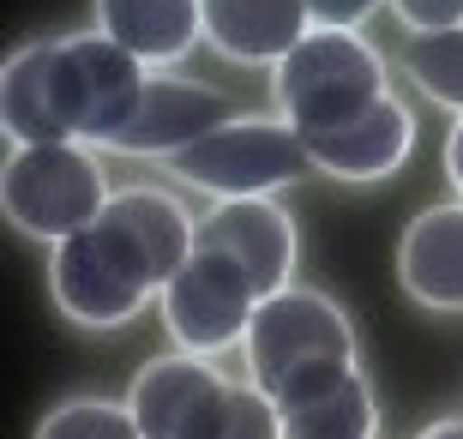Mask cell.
Returning a JSON list of instances; mask_svg holds the SVG:
<instances>
[{
    "label": "cell",
    "instance_id": "obj_1",
    "mask_svg": "<svg viewBox=\"0 0 463 439\" xmlns=\"http://www.w3.org/2000/svg\"><path fill=\"white\" fill-rule=\"evenodd\" d=\"M199 217L163 186H120L109 211L49 253V295L72 325L115 331L163 301L169 277L193 253Z\"/></svg>",
    "mask_w": 463,
    "mask_h": 439
},
{
    "label": "cell",
    "instance_id": "obj_2",
    "mask_svg": "<svg viewBox=\"0 0 463 439\" xmlns=\"http://www.w3.org/2000/svg\"><path fill=\"white\" fill-rule=\"evenodd\" d=\"M145 79L151 67L109 43L103 31L18 43L0 72V133L6 145H97L103 151Z\"/></svg>",
    "mask_w": 463,
    "mask_h": 439
},
{
    "label": "cell",
    "instance_id": "obj_3",
    "mask_svg": "<svg viewBox=\"0 0 463 439\" xmlns=\"http://www.w3.org/2000/svg\"><path fill=\"white\" fill-rule=\"evenodd\" d=\"M145 439H283V409L253 386L211 367V355H156L127 386Z\"/></svg>",
    "mask_w": 463,
    "mask_h": 439
},
{
    "label": "cell",
    "instance_id": "obj_4",
    "mask_svg": "<svg viewBox=\"0 0 463 439\" xmlns=\"http://www.w3.org/2000/svg\"><path fill=\"white\" fill-rule=\"evenodd\" d=\"M247 373L277 409H295L355 373V325L319 289H277L247 325Z\"/></svg>",
    "mask_w": 463,
    "mask_h": 439
},
{
    "label": "cell",
    "instance_id": "obj_5",
    "mask_svg": "<svg viewBox=\"0 0 463 439\" xmlns=\"http://www.w3.org/2000/svg\"><path fill=\"white\" fill-rule=\"evenodd\" d=\"M271 97L295 133H331V127H349L373 102L392 97V79H385V54L361 31L313 24L271 67Z\"/></svg>",
    "mask_w": 463,
    "mask_h": 439
},
{
    "label": "cell",
    "instance_id": "obj_6",
    "mask_svg": "<svg viewBox=\"0 0 463 439\" xmlns=\"http://www.w3.org/2000/svg\"><path fill=\"white\" fill-rule=\"evenodd\" d=\"M115 186L97 145H6L0 211L24 241H72L109 211Z\"/></svg>",
    "mask_w": 463,
    "mask_h": 439
},
{
    "label": "cell",
    "instance_id": "obj_7",
    "mask_svg": "<svg viewBox=\"0 0 463 439\" xmlns=\"http://www.w3.org/2000/svg\"><path fill=\"white\" fill-rule=\"evenodd\" d=\"M169 175H181L193 193H211V199H277L283 186L319 169L283 115H229L223 127L193 138L187 151H175Z\"/></svg>",
    "mask_w": 463,
    "mask_h": 439
},
{
    "label": "cell",
    "instance_id": "obj_8",
    "mask_svg": "<svg viewBox=\"0 0 463 439\" xmlns=\"http://www.w3.org/2000/svg\"><path fill=\"white\" fill-rule=\"evenodd\" d=\"M265 301H271L265 277L235 247H223L211 235H193V253L181 259V271L169 277L156 307H163V325H169L175 349L217 355V349L247 343V325H253V313Z\"/></svg>",
    "mask_w": 463,
    "mask_h": 439
},
{
    "label": "cell",
    "instance_id": "obj_9",
    "mask_svg": "<svg viewBox=\"0 0 463 439\" xmlns=\"http://www.w3.org/2000/svg\"><path fill=\"white\" fill-rule=\"evenodd\" d=\"M235 115V102L217 85H199V79H181V72H151L145 85L133 91L120 127L109 133L103 151L120 157H163L169 163L175 151H187L193 138H205L211 127H223Z\"/></svg>",
    "mask_w": 463,
    "mask_h": 439
},
{
    "label": "cell",
    "instance_id": "obj_10",
    "mask_svg": "<svg viewBox=\"0 0 463 439\" xmlns=\"http://www.w3.org/2000/svg\"><path fill=\"white\" fill-rule=\"evenodd\" d=\"M313 169L331 181H392L415 151V115L397 97L373 102L361 120L331 127V133H301Z\"/></svg>",
    "mask_w": 463,
    "mask_h": 439
},
{
    "label": "cell",
    "instance_id": "obj_11",
    "mask_svg": "<svg viewBox=\"0 0 463 439\" xmlns=\"http://www.w3.org/2000/svg\"><path fill=\"white\" fill-rule=\"evenodd\" d=\"M397 283L428 313H463V199L428 205L397 241Z\"/></svg>",
    "mask_w": 463,
    "mask_h": 439
},
{
    "label": "cell",
    "instance_id": "obj_12",
    "mask_svg": "<svg viewBox=\"0 0 463 439\" xmlns=\"http://www.w3.org/2000/svg\"><path fill=\"white\" fill-rule=\"evenodd\" d=\"M90 31L120 43L151 72H169L205 43V13L199 0H90Z\"/></svg>",
    "mask_w": 463,
    "mask_h": 439
},
{
    "label": "cell",
    "instance_id": "obj_13",
    "mask_svg": "<svg viewBox=\"0 0 463 439\" xmlns=\"http://www.w3.org/2000/svg\"><path fill=\"white\" fill-rule=\"evenodd\" d=\"M205 43L235 67H277L313 31L307 0H199Z\"/></svg>",
    "mask_w": 463,
    "mask_h": 439
},
{
    "label": "cell",
    "instance_id": "obj_14",
    "mask_svg": "<svg viewBox=\"0 0 463 439\" xmlns=\"http://www.w3.org/2000/svg\"><path fill=\"white\" fill-rule=\"evenodd\" d=\"M199 235L235 247L247 265L265 277V289H289L295 271V217L277 199H217V211L199 217Z\"/></svg>",
    "mask_w": 463,
    "mask_h": 439
},
{
    "label": "cell",
    "instance_id": "obj_15",
    "mask_svg": "<svg viewBox=\"0 0 463 439\" xmlns=\"http://www.w3.org/2000/svg\"><path fill=\"white\" fill-rule=\"evenodd\" d=\"M373 434H379V397L361 367L307 404L283 409V439H373Z\"/></svg>",
    "mask_w": 463,
    "mask_h": 439
},
{
    "label": "cell",
    "instance_id": "obj_16",
    "mask_svg": "<svg viewBox=\"0 0 463 439\" xmlns=\"http://www.w3.org/2000/svg\"><path fill=\"white\" fill-rule=\"evenodd\" d=\"M403 72L428 102H446L463 115V24L458 31H421L403 43Z\"/></svg>",
    "mask_w": 463,
    "mask_h": 439
},
{
    "label": "cell",
    "instance_id": "obj_17",
    "mask_svg": "<svg viewBox=\"0 0 463 439\" xmlns=\"http://www.w3.org/2000/svg\"><path fill=\"white\" fill-rule=\"evenodd\" d=\"M36 439H145L127 404H109V397H67L54 404L36 427Z\"/></svg>",
    "mask_w": 463,
    "mask_h": 439
},
{
    "label": "cell",
    "instance_id": "obj_18",
    "mask_svg": "<svg viewBox=\"0 0 463 439\" xmlns=\"http://www.w3.org/2000/svg\"><path fill=\"white\" fill-rule=\"evenodd\" d=\"M397 18H403V31L421 36V31H458L463 24V0H385Z\"/></svg>",
    "mask_w": 463,
    "mask_h": 439
},
{
    "label": "cell",
    "instance_id": "obj_19",
    "mask_svg": "<svg viewBox=\"0 0 463 439\" xmlns=\"http://www.w3.org/2000/svg\"><path fill=\"white\" fill-rule=\"evenodd\" d=\"M307 6H313V24H326V31H361L385 0H307Z\"/></svg>",
    "mask_w": 463,
    "mask_h": 439
},
{
    "label": "cell",
    "instance_id": "obj_20",
    "mask_svg": "<svg viewBox=\"0 0 463 439\" xmlns=\"http://www.w3.org/2000/svg\"><path fill=\"white\" fill-rule=\"evenodd\" d=\"M446 175H451V186H458V199H463V115H458V127H451V138H446Z\"/></svg>",
    "mask_w": 463,
    "mask_h": 439
},
{
    "label": "cell",
    "instance_id": "obj_21",
    "mask_svg": "<svg viewBox=\"0 0 463 439\" xmlns=\"http://www.w3.org/2000/svg\"><path fill=\"white\" fill-rule=\"evenodd\" d=\"M415 439H463V415H446V422H433V427H421Z\"/></svg>",
    "mask_w": 463,
    "mask_h": 439
}]
</instances>
